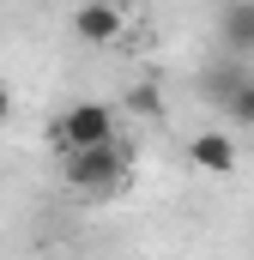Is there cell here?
Returning <instances> with one entry per match:
<instances>
[{
  "mask_svg": "<svg viewBox=\"0 0 254 260\" xmlns=\"http://www.w3.org/2000/svg\"><path fill=\"white\" fill-rule=\"evenodd\" d=\"M127 164H133V151H127L121 139L73 145V151H67V182H73L79 194H103V188H115V182L127 176Z\"/></svg>",
  "mask_w": 254,
  "mask_h": 260,
  "instance_id": "1",
  "label": "cell"
},
{
  "mask_svg": "<svg viewBox=\"0 0 254 260\" xmlns=\"http://www.w3.org/2000/svg\"><path fill=\"white\" fill-rule=\"evenodd\" d=\"M55 139L67 151L73 145H97V139H115V109L109 103H73L61 121H55Z\"/></svg>",
  "mask_w": 254,
  "mask_h": 260,
  "instance_id": "2",
  "label": "cell"
},
{
  "mask_svg": "<svg viewBox=\"0 0 254 260\" xmlns=\"http://www.w3.org/2000/svg\"><path fill=\"white\" fill-rule=\"evenodd\" d=\"M121 30H127V12L115 0H79V12H73V37L79 43L109 49V43H121Z\"/></svg>",
  "mask_w": 254,
  "mask_h": 260,
  "instance_id": "3",
  "label": "cell"
},
{
  "mask_svg": "<svg viewBox=\"0 0 254 260\" xmlns=\"http://www.w3.org/2000/svg\"><path fill=\"white\" fill-rule=\"evenodd\" d=\"M188 164L206 170V176H230V170H236V139H230L224 127L194 133V139H188Z\"/></svg>",
  "mask_w": 254,
  "mask_h": 260,
  "instance_id": "4",
  "label": "cell"
},
{
  "mask_svg": "<svg viewBox=\"0 0 254 260\" xmlns=\"http://www.w3.org/2000/svg\"><path fill=\"white\" fill-rule=\"evenodd\" d=\"M248 37H254V0H230L224 6V43L236 55H248Z\"/></svg>",
  "mask_w": 254,
  "mask_h": 260,
  "instance_id": "5",
  "label": "cell"
},
{
  "mask_svg": "<svg viewBox=\"0 0 254 260\" xmlns=\"http://www.w3.org/2000/svg\"><path fill=\"white\" fill-rule=\"evenodd\" d=\"M242 85H248V73H242V67H224V73H206V79H200V91H206L218 109H224V103H230Z\"/></svg>",
  "mask_w": 254,
  "mask_h": 260,
  "instance_id": "6",
  "label": "cell"
},
{
  "mask_svg": "<svg viewBox=\"0 0 254 260\" xmlns=\"http://www.w3.org/2000/svg\"><path fill=\"white\" fill-rule=\"evenodd\" d=\"M224 115H230L236 127H254V79L236 91V97H230V103H224Z\"/></svg>",
  "mask_w": 254,
  "mask_h": 260,
  "instance_id": "7",
  "label": "cell"
},
{
  "mask_svg": "<svg viewBox=\"0 0 254 260\" xmlns=\"http://www.w3.org/2000/svg\"><path fill=\"white\" fill-rule=\"evenodd\" d=\"M127 109H139V115H164V97H157L151 85H139V91H127Z\"/></svg>",
  "mask_w": 254,
  "mask_h": 260,
  "instance_id": "8",
  "label": "cell"
},
{
  "mask_svg": "<svg viewBox=\"0 0 254 260\" xmlns=\"http://www.w3.org/2000/svg\"><path fill=\"white\" fill-rule=\"evenodd\" d=\"M6 115H12V91L0 85V121H6Z\"/></svg>",
  "mask_w": 254,
  "mask_h": 260,
  "instance_id": "9",
  "label": "cell"
},
{
  "mask_svg": "<svg viewBox=\"0 0 254 260\" xmlns=\"http://www.w3.org/2000/svg\"><path fill=\"white\" fill-rule=\"evenodd\" d=\"M248 55H254V37H248Z\"/></svg>",
  "mask_w": 254,
  "mask_h": 260,
  "instance_id": "10",
  "label": "cell"
}]
</instances>
